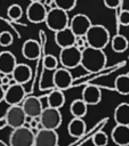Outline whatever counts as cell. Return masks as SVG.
<instances>
[{"label":"cell","instance_id":"28","mask_svg":"<svg viewBox=\"0 0 129 146\" xmlns=\"http://www.w3.org/2000/svg\"><path fill=\"white\" fill-rule=\"evenodd\" d=\"M91 141L94 146H106L108 144V136L104 131H97L92 136Z\"/></svg>","mask_w":129,"mask_h":146},{"label":"cell","instance_id":"10","mask_svg":"<svg viewBox=\"0 0 129 146\" xmlns=\"http://www.w3.org/2000/svg\"><path fill=\"white\" fill-rule=\"evenodd\" d=\"M92 25L90 18L86 14H76L70 19V27L76 36H83Z\"/></svg>","mask_w":129,"mask_h":146},{"label":"cell","instance_id":"35","mask_svg":"<svg viewBox=\"0 0 129 146\" xmlns=\"http://www.w3.org/2000/svg\"><path fill=\"white\" fill-rule=\"evenodd\" d=\"M0 146H7V145H6V144H5L2 140H0Z\"/></svg>","mask_w":129,"mask_h":146},{"label":"cell","instance_id":"27","mask_svg":"<svg viewBox=\"0 0 129 146\" xmlns=\"http://www.w3.org/2000/svg\"><path fill=\"white\" fill-rule=\"evenodd\" d=\"M42 64H43V67L46 70H48V71H55L57 68V66H58V59L54 55L48 54V55H46L43 57Z\"/></svg>","mask_w":129,"mask_h":146},{"label":"cell","instance_id":"8","mask_svg":"<svg viewBox=\"0 0 129 146\" xmlns=\"http://www.w3.org/2000/svg\"><path fill=\"white\" fill-rule=\"evenodd\" d=\"M25 89L23 87V84L17 83L14 81V79L11 80L10 84L8 86V88L5 91V102L8 105H19L24 98H25Z\"/></svg>","mask_w":129,"mask_h":146},{"label":"cell","instance_id":"2","mask_svg":"<svg viewBox=\"0 0 129 146\" xmlns=\"http://www.w3.org/2000/svg\"><path fill=\"white\" fill-rule=\"evenodd\" d=\"M84 36L88 46L98 49H104L111 42L108 30L100 24H92Z\"/></svg>","mask_w":129,"mask_h":146},{"label":"cell","instance_id":"6","mask_svg":"<svg viewBox=\"0 0 129 146\" xmlns=\"http://www.w3.org/2000/svg\"><path fill=\"white\" fill-rule=\"evenodd\" d=\"M27 115L25 114L22 105H9L5 114V121L11 129L25 125Z\"/></svg>","mask_w":129,"mask_h":146},{"label":"cell","instance_id":"12","mask_svg":"<svg viewBox=\"0 0 129 146\" xmlns=\"http://www.w3.org/2000/svg\"><path fill=\"white\" fill-rule=\"evenodd\" d=\"M73 78L72 74L70 73L68 68L66 67H61L56 68L53 73V84L55 88L59 90H66L72 86Z\"/></svg>","mask_w":129,"mask_h":146},{"label":"cell","instance_id":"24","mask_svg":"<svg viewBox=\"0 0 129 146\" xmlns=\"http://www.w3.org/2000/svg\"><path fill=\"white\" fill-rule=\"evenodd\" d=\"M129 41L128 39L122 34H115L111 39V48L114 52H124L128 49Z\"/></svg>","mask_w":129,"mask_h":146},{"label":"cell","instance_id":"14","mask_svg":"<svg viewBox=\"0 0 129 146\" xmlns=\"http://www.w3.org/2000/svg\"><path fill=\"white\" fill-rule=\"evenodd\" d=\"M55 42L56 44L62 49V48H66L70 46H74L75 40H76V35L74 34V32L71 30L70 26L59 30L57 32H55Z\"/></svg>","mask_w":129,"mask_h":146},{"label":"cell","instance_id":"32","mask_svg":"<svg viewBox=\"0 0 129 146\" xmlns=\"http://www.w3.org/2000/svg\"><path fill=\"white\" fill-rule=\"evenodd\" d=\"M74 46H76V47L82 51L86 47H88V43H87L86 36H84V35H83V36H76V40H75Z\"/></svg>","mask_w":129,"mask_h":146},{"label":"cell","instance_id":"25","mask_svg":"<svg viewBox=\"0 0 129 146\" xmlns=\"http://www.w3.org/2000/svg\"><path fill=\"white\" fill-rule=\"evenodd\" d=\"M114 89L120 95H129V75L121 74L114 81Z\"/></svg>","mask_w":129,"mask_h":146},{"label":"cell","instance_id":"21","mask_svg":"<svg viewBox=\"0 0 129 146\" xmlns=\"http://www.w3.org/2000/svg\"><path fill=\"white\" fill-rule=\"evenodd\" d=\"M114 121L116 124L129 125V104L121 103L114 110Z\"/></svg>","mask_w":129,"mask_h":146},{"label":"cell","instance_id":"31","mask_svg":"<svg viewBox=\"0 0 129 146\" xmlns=\"http://www.w3.org/2000/svg\"><path fill=\"white\" fill-rule=\"evenodd\" d=\"M118 22L122 26H129V10L123 9L118 16Z\"/></svg>","mask_w":129,"mask_h":146},{"label":"cell","instance_id":"11","mask_svg":"<svg viewBox=\"0 0 129 146\" xmlns=\"http://www.w3.org/2000/svg\"><path fill=\"white\" fill-rule=\"evenodd\" d=\"M58 135L56 130L42 128L37 130L34 136V146H57Z\"/></svg>","mask_w":129,"mask_h":146},{"label":"cell","instance_id":"5","mask_svg":"<svg viewBox=\"0 0 129 146\" xmlns=\"http://www.w3.org/2000/svg\"><path fill=\"white\" fill-rule=\"evenodd\" d=\"M81 57H82V51L76 46H70L61 49L58 59L63 67L70 70L81 65Z\"/></svg>","mask_w":129,"mask_h":146},{"label":"cell","instance_id":"15","mask_svg":"<svg viewBox=\"0 0 129 146\" xmlns=\"http://www.w3.org/2000/svg\"><path fill=\"white\" fill-rule=\"evenodd\" d=\"M111 138L118 146H129V125L116 124L111 132Z\"/></svg>","mask_w":129,"mask_h":146},{"label":"cell","instance_id":"37","mask_svg":"<svg viewBox=\"0 0 129 146\" xmlns=\"http://www.w3.org/2000/svg\"><path fill=\"white\" fill-rule=\"evenodd\" d=\"M0 74H1V73H0Z\"/></svg>","mask_w":129,"mask_h":146},{"label":"cell","instance_id":"1","mask_svg":"<svg viewBox=\"0 0 129 146\" xmlns=\"http://www.w3.org/2000/svg\"><path fill=\"white\" fill-rule=\"evenodd\" d=\"M106 55L103 49L86 47L82 50L81 57V66L89 73H97L102 71L106 65Z\"/></svg>","mask_w":129,"mask_h":146},{"label":"cell","instance_id":"29","mask_svg":"<svg viewBox=\"0 0 129 146\" xmlns=\"http://www.w3.org/2000/svg\"><path fill=\"white\" fill-rule=\"evenodd\" d=\"M56 7L64 9L66 11H71L74 9V7L76 6V1L78 0H54Z\"/></svg>","mask_w":129,"mask_h":146},{"label":"cell","instance_id":"20","mask_svg":"<svg viewBox=\"0 0 129 146\" xmlns=\"http://www.w3.org/2000/svg\"><path fill=\"white\" fill-rule=\"evenodd\" d=\"M86 122L83 121V117H73L67 125V132L71 137L79 138L82 137L86 133Z\"/></svg>","mask_w":129,"mask_h":146},{"label":"cell","instance_id":"17","mask_svg":"<svg viewBox=\"0 0 129 146\" xmlns=\"http://www.w3.org/2000/svg\"><path fill=\"white\" fill-rule=\"evenodd\" d=\"M16 65H17L16 57L13 52L8 50H3L0 52V73L10 74L13 73Z\"/></svg>","mask_w":129,"mask_h":146},{"label":"cell","instance_id":"30","mask_svg":"<svg viewBox=\"0 0 129 146\" xmlns=\"http://www.w3.org/2000/svg\"><path fill=\"white\" fill-rule=\"evenodd\" d=\"M13 34L9 31H2L0 32V46L1 47H9L13 43Z\"/></svg>","mask_w":129,"mask_h":146},{"label":"cell","instance_id":"36","mask_svg":"<svg viewBox=\"0 0 129 146\" xmlns=\"http://www.w3.org/2000/svg\"><path fill=\"white\" fill-rule=\"evenodd\" d=\"M31 1H40V0H30V2H31Z\"/></svg>","mask_w":129,"mask_h":146},{"label":"cell","instance_id":"18","mask_svg":"<svg viewBox=\"0 0 129 146\" xmlns=\"http://www.w3.org/2000/svg\"><path fill=\"white\" fill-rule=\"evenodd\" d=\"M82 99L88 105H97L102 100V91L95 84H88L82 90Z\"/></svg>","mask_w":129,"mask_h":146},{"label":"cell","instance_id":"3","mask_svg":"<svg viewBox=\"0 0 129 146\" xmlns=\"http://www.w3.org/2000/svg\"><path fill=\"white\" fill-rule=\"evenodd\" d=\"M68 11L61 9L58 7L48 9L47 17H46V25L49 30L57 32L59 30H63L70 25V17H68Z\"/></svg>","mask_w":129,"mask_h":146},{"label":"cell","instance_id":"23","mask_svg":"<svg viewBox=\"0 0 129 146\" xmlns=\"http://www.w3.org/2000/svg\"><path fill=\"white\" fill-rule=\"evenodd\" d=\"M88 104L81 99H74L70 105V112L73 117H84L87 114Z\"/></svg>","mask_w":129,"mask_h":146},{"label":"cell","instance_id":"4","mask_svg":"<svg viewBox=\"0 0 129 146\" xmlns=\"http://www.w3.org/2000/svg\"><path fill=\"white\" fill-rule=\"evenodd\" d=\"M34 136L30 127L15 128L9 135V146H34Z\"/></svg>","mask_w":129,"mask_h":146},{"label":"cell","instance_id":"13","mask_svg":"<svg viewBox=\"0 0 129 146\" xmlns=\"http://www.w3.org/2000/svg\"><path fill=\"white\" fill-rule=\"evenodd\" d=\"M22 107H23L25 114L32 119L33 117H40V115L43 111V106H42L40 98H38L35 96L25 97L24 100L22 102Z\"/></svg>","mask_w":129,"mask_h":146},{"label":"cell","instance_id":"7","mask_svg":"<svg viewBox=\"0 0 129 146\" xmlns=\"http://www.w3.org/2000/svg\"><path fill=\"white\" fill-rule=\"evenodd\" d=\"M39 119H40L42 127L46 129L56 130L62 124V114H61L59 108L47 106L46 108H43Z\"/></svg>","mask_w":129,"mask_h":146},{"label":"cell","instance_id":"19","mask_svg":"<svg viewBox=\"0 0 129 146\" xmlns=\"http://www.w3.org/2000/svg\"><path fill=\"white\" fill-rule=\"evenodd\" d=\"M13 79L15 82L21 83V84H25L31 80V75H32V70L27 64L21 63L15 66L14 71H13Z\"/></svg>","mask_w":129,"mask_h":146},{"label":"cell","instance_id":"26","mask_svg":"<svg viewBox=\"0 0 129 146\" xmlns=\"http://www.w3.org/2000/svg\"><path fill=\"white\" fill-rule=\"evenodd\" d=\"M7 15L11 21H18L23 15V9L18 3H13L7 9Z\"/></svg>","mask_w":129,"mask_h":146},{"label":"cell","instance_id":"9","mask_svg":"<svg viewBox=\"0 0 129 146\" xmlns=\"http://www.w3.org/2000/svg\"><path fill=\"white\" fill-rule=\"evenodd\" d=\"M48 9L40 1H31L26 8V17L33 24H39L46 21Z\"/></svg>","mask_w":129,"mask_h":146},{"label":"cell","instance_id":"22","mask_svg":"<svg viewBox=\"0 0 129 146\" xmlns=\"http://www.w3.org/2000/svg\"><path fill=\"white\" fill-rule=\"evenodd\" d=\"M47 104L50 107L61 108L65 104V96L63 90H59L57 88L51 90L47 96Z\"/></svg>","mask_w":129,"mask_h":146},{"label":"cell","instance_id":"33","mask_svg":"<svg viewBox=\"0 0 129 146\" xmlns=\"http://www.w3.org/2000/svg\"><path fill=\"white\" fill-rule=\"evenodd\" d=\"M104 2V6L108 9H116L120 3H121V0H103Z\"/></svg>","mask_w":129,"mask_h":146},{"label":"cell","instance_id":"16","mask_svg":"<svg viewBox=\"0 0 129 146\" xmlns=\"http://www.w3.org/2000/svg\"><path fill=\"white\" fill-rule=\"evenodd\" d=\"M41 54V48H40V43L37 40L33 39H29L26 40L23 46H22V55L30 60H35L40 57Z\"/></svg>","mask_w":129,"mask_h":146},{"label":"cell","instance_id":"34","mask_svg":"<svg viewBox=\"0 0 129 146\" xmlns=\"http://www.w3.org/2000/svg\"><path fill=\"white\" fill-rule=\"evenodd\" d=\"M5 89H3V86L2 84H0V103L5 99Z\"/></svg>","mask_w":129,"mask_h":146}]
</instances>
